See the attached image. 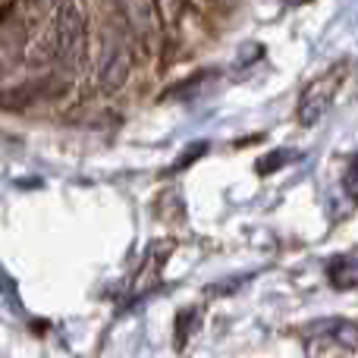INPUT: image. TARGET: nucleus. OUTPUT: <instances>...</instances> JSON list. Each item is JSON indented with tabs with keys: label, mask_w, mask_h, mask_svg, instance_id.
<instances>
[{
	"label": "nucleus",
	"mask_w": 358,
	"mask_h": 358,
	"mask_svg": "<svg viewBox=\"0 0 358 358\" xmlns=\"http://www.w3.org/2000/svg\"><path fill=\"white\" fill-rule=\"evenodd\" d=\"M343 79H346V63H336L334 69H330L327 76H321V79L315 82V85L308 88V92L302 94V104H299V117H302V123H315L321 113H327L330 101L336 98V92H340Z\"/></svg>",
	"instance_id": "nucleus-1"
}]
</instances>
